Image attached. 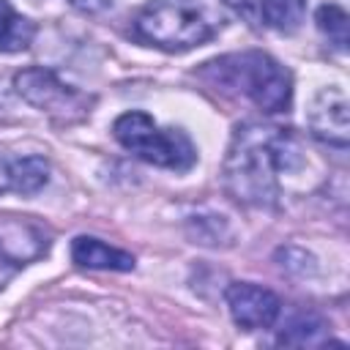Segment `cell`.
Instances as JSON below:
<instances>
[{
	"label": "cell",
	"instance_id": "5",
	"mask_svg": "<svg viewBox=\"0 0 350 350\" xmlns=\"http://www.w3.org/2000/svg\"><path fill=\"white\" fill-rule=\"evenodd\" d=\"M16 93L41 112H49L57 120H77L88 115L90 98L77 88L66 85L49 68H25L14 77Z\"/></svg>",
	"mask_w": 350,
	"mask_h": 350
},
{
	"label": "cell",
	"instance_id": "13",
	"mask_svg": "<svg viewBox=\"0 0 350 350\" xmlns=\"http://www.w3.org/2000/svg\"><path fill=\"white\" fill-rule=\"evenodd\" d=\"M314 19H317L320 33L328 38V44H334L339 52H345L347 49V22H350L345 8L334 5V3H325V5L317 8Z\"/></svg>",
	"mask_w": 350,
	"mask_h": 350
},
{
	"label": "cell",
	"instance_id": "9",
	"mask_svg": "<svg viewBox=\"0 0 350 350\" xmlns=\"http://www.w3.org/2000/svg\"><path fill=\"white\" fill-rule=\"evenodd\" d=\"M49 180V164L41 156H19L11 159L0 150V194H33Z\"/></svg>",
	"mask_w": 350,
	"mask_h": 350
},
{
	"label": "cell",
	"instance_id": "15",
	"mask_svg": "<svg viewBox=\"0 0 350 350\" xmlns=\"http://www.w3.org/2000/svg\"><path fill=\"white\" fill-rule=\"evenodd\" d=\"M227 5H232L238 14H243L249 22H257L260 16V0H224Z\"/></svg>",
	"mask_w": 350,
	"mask_h": 350
},
{
	"label": "cell",
	"instance_id": "1",
	"mask_svg": "<svg viewBox=\"0 0 350 350\" xmlns=\"http://www.w3.org/2000/svg\"><path fill=\"white\" fill-rule=\"evenodd\" d=\"M298 142L287 129L246 123L235 131L224 161L230 194L254 208H271L279 200V175L295 170Z\"/></svg>",
	"mask_w": 350,
	"mask_h": 350
},
{
	"label": "cell",
	"instance_id": "10",
	"mask_svg": "<svg viewBox=\"0 0 350 350\" xmlns=\"http://www.w3.org/2000/svg\"><path fill=\"white\" fill-rule=\"evenodd\" d=\"M71 257L82 268H96V271H131L134 257L123 249H115L98 238L79 235L71 243Z\"/></svg>",
	"mask_w": 350,
	"mask_h": 350
},
{
	"label": "cell",
	"instance_id": "17",
	"mask_svg": "<svg viewBox=\"0 0 350 350\" xmlns=\"http://www.w3.org/2000/svg\"><path fill=\"white\" fill-rule=\"evenodd\" d=\"M0 104H3V96H0Z\"/></svg>",
	"mask_w": 350,
	"mask_h": 350
},
{
	"label": "cell",
	"instance_id": "12",
	"mask_svg": "<svg viewBox=\"0 0 350 350\" xmlns=\"http://www.w3.org/2000/svg\"><path fill=\"white\" fill-rule=\"evenodd\" d=\"M306 0H260V16L279 33H293L304 22Z\"/></svg>",
	"mask_w": 350,
	"mask_h": 350
},
{
	"label": "cell",
	"instance_id": "3",
	"mask_svg": "<svg viewBox=\"0 0 350 350\" xmlns=\"http://www.w3.org/2000/svg\"><path fill=\"white\" fill-rule=\"evenodd\" d=\"M211 85L252 98L262 112H287L293 101L290 71L265 52H235L205 63L200 71Z\"/></svg>",
	"mask_w": 350,
	"mask_h": 350
},
{
	"label": "cell",
	"instance_id": "14",
	"mask_svg": "<svg viewBox=\"0 0 350 350\" xmlns=\"http://www.w3.org/2000/svg\"><path fill=\"white\" fill-rule=\"evenodd\" d=\"M323 331H325V325H323L320 317H314V314H298L282 331L279 342L282 345H317L320 336H323Z\"/></svg>",
	"mask_w": 350,
	"mask_h": 350
},
{
	"label": "cell",
	"instance_id": "8",
	"mask_svg": "<svg viewBox=\"0 0 350 350\" xmlns=\"http://www.w3.org/2000/svg\"><path fill=\"white\" fill-rule=\"evenodd\" d=\"M309 129L317 139L347 148L350 120H347V96L342 88H325L314 96L309 107Z\"/></svg>",
	"mask_w": 350,
	"mask_h": 350
},
{
	"label": "cell",
	"instance_id": "7",
	"mask_svg": "<svg viewBox=\"0 0 350 350\" xmlns=\"http://www.w3.org/2000/svg\"><path fill=\"white\" fill-rule=\"evenodd\" d=\"M227 306H230L232 320L241 328H249V331L273 325L276 317H279V312H282L279 298L271 290L257 287L252 282H235V284H230L227 287Z\"/></svg>",
	"mask_w": 350,
	"mask_h": 350
},
{
	"label": "cell",
	"instance_id": "11",
	"mask_svg": "<svg viewBox=\"0 0 350 350\" xmlns=\"http://www.w3.org/2000/svg\"><path fill=\"white\" fill-rule=\"evenodd\" d=\"M36 38V25L16 14L8 0H0V52H22L33 44Z\"/></svg>",
	"mask_w": 350,
	"mask_h": 350
},
{
	"label": "cell",
	"instance_id": "16",
	"mask_svg": "<svg viewBox=\"0 0 350 350\" xmlns=\"http://www.w3.org/2000/svg\"><path fill=\"white\" fill-rule=\"evenodd\" d=\"M115 0H71V5H77V8H82V11H104V8H109Z\"/></svg>",
	"mask_w": 350,
	"mask_h": 350
},
{
	"label": "cell",
	"instance_id": "4",
	"mask_svg": "<svg viewBox=\"0 0 350 350\" xmlns=\"http://www.w3.org/2000/svg\"><path fill=\"white\" fill-rule=\"evenodd\" d=\"M112 134L126 150L156 167L186 172L197 161V150L180 129H159L145 112L120 115L112 126Z\"/></svg>",
	"mask_w": 350,
	"mask_h": 350
},
{
	"label": "cell",
	"instance_id": "6",
	"mask_svg": "<svg viewBox=\"0 0 350 350\" xmlns=\"http://www.w3.org/2000/svg\"><path fill=\"white\" fill-rule=\"evenodd\" d=\"M49 249V235L41 224L16 216H0V287L27 262Z\"/></svg>",
	"mask_w": 350,
	"mask_h": 350
},
{
	"label": "cell",
	"instance_id": "2",
	"mask_svg": "<svg viewBox=\"0 0 350 350\" xmlns=\"http://www.w3.org/2000/svg\"><path fill=\"white\" fill-rule=\"evenodd\" d=\"M227 25L216 0H150L137 16V36L167 52H183L211 41Z\"/></svg>",
	"mask_w": 350,
	"mask_h": 350
}]
</instances>
